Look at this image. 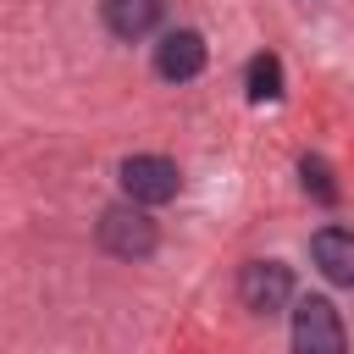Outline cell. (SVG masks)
<instances>
[{
  "instance_id": "1",
  "label": "cell",
  "mask_w": 354,
  "mask_h": 354,
  "mask_svg": "<svg viewBox=\"0 0 354 354\" xmlns=\"http://www.w3.org/2000/svg\"><path fill=\"white\" fill-rule=\"evenodd\" d=\"M293 354H348L343 321L326 299H304L293 310Z\"/></svg>"
},
{
  "instance_id": "2",
  "label": "cell",
  "mask_w": 354,
  "mask_h": 354,
  "mask_svg": "<svg viewBox=\"0 0 354 354\" xmlns=\"http://www.w3.org/2000/svg\"><path fill=\"white\" fill-rule=\"evenodd\" d=\"M100 243L116 254V260H144L155 249V221L138 210V205H111L100 216Z\"/></svg>"
},
{
  "instance_id": "3",
  "label": "cell",
  "mask_w": 354,
  "mask_h": 354,
  "mask_svg": "<svg viewBox=\"0 0 354 354\" xmlns=\"http://www.w3.org/2000/svg\"><path fill=\"white\" fill-rule=\"evenodd\" d=\"M177 183L183 177L166 155H127L122 160V188L133 205H166V199H177Z\"/></svg>"
},
{
  "instance_id": "4",
  "label": "cell",
  "mask_w": 354,
  "mask_h": 354,
  "mask_svg": "<svg viewBox=\"0 0 354 354\" xmlns=\"http://www.w3.org/2000/svg\"><path fill=\"white\" fill-rule=\"evenodd\" d=\"M238 293H243L249 310L271 315V310H282V304L293 299V271H288L282 260H249L243 277H238Z\"/></svg>"
},
{
  "instance_id": "5",
  "label": "cell",
  "mask_w": 354,
  "mask_h": 354,
  "mask_svg": "<svg viewBox=\"0 0 354 354\" xmlns=\"http://www.w3.org/2000/svg\"><path fill=\"white\" fill-rule=\"evenodd\" d=\"M155 72H160L166 83H188V77H199V72H205V39H199L194 28H171V33H160V44H155Z\"/></svg>"
},
{
  "instance_id": "6",
  "label": "cell",
  "mask_w": 354,
  "mask_h": 354,
  "mask_svg": "<svg viewBox=\"0 0 354 354\" xmlns=\"http://www.w3.org/2000/svg\"><path fill=\"white\" fill-rule=\"evenodd\" d=\"M310 254H315V271L337 288H354V232L348 227H321L310 238Z\"/></svg>"
},
{
  "instance_id": "7",
  "label": "cell",
  "mask_w": 354,
  "mask_h": 354,
  "mask_svg": "<svg viewBox=\"0 0 354 354\" xmlns=\"http://www.w3.org/2000/svg\"><path fill=\"white\" fill-rule=\"evenodd\" d=\"M105 28L116 39H144L155 22H160V0H105Z\"/></svg>"
},
{
  "instance_id": "8",
  "label": "cell",
  "mask_w": 354,
  "mask_h": 354,
  "mask_svg": "<svg viewBox=\"0 0 354 354\" xmlns=\"http://www.w3.org/2000/svg\"><path fill=\"white\" fill-rule=\"evenodd\" d=\"M277 94H282V61L254 55L249 61V100H277Z\"/></svg>"
},
{
  "instance_id": "9",
  "label": "cell",
  "mask_w": 354,
  "mask_h": 354,
  "mask_svg": "<svg viewBox=\"0 0 354 354\" xmlns=\"http://www.w3.org/2000/svg\"><path fill=\"white\" fill-rule=\"evenodd\" d=\"M299 171H304V188H310L315 199H326V205L337 199V183H332V171H326V160H304Z\"/></svg>"
}]
</instances>
